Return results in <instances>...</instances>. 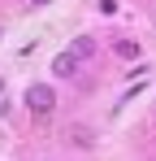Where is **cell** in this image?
<instances>
[{"label":"cell","instance_id":"277c9868","mask_svg":"<svg viewBox=\"0 0 156 161\" xmlns=\"http://www.w3.org/2000/svg\"><path fill=\"white\" fill-rule=\"evenodd\" d=\"M113 48H117V57H126V61H134V57H139V44H134V39H117Z\"/></svg>","mask_w":156,"mask_h":161},{"label":"cell","instance_id":"3957f363","mask_svg":"<svg viewBox=\"0 0 156 161\" xmlns=\"http://www.w3.org/2000/svg\"><path fill=\"white\" fill-rule=\"evenodd\" d=\"M91 53H96V39H91V35H78L74 44H70V57H78V61L91 57Z\"/></svg>","mask_w":156,"mask_h":161},{"label":"cell","instance_id":"7a4b0ae2","mask_svg":"<svg viewBox=\"0 0 156 161\" xmlns=\"http://www.w3.org/2000/svg\"><path fill=\"white\" fill-rule=\"evenodd\" d=\"M52 74H56V79H74V74H78V57L61 53L56 61H52Z\"/></svg>","mask_w":156,"mask_h":161},{"label":"cell","instance_id":"6da1fadb","mask_svg":"<svg viewBox=\"0 0 156 161\" xmlns=\"http://www.w3.org/2000/svg\"><path fill=\"white\" fill-rule=\"evenodd\" d=\"M26 105H30V113H52L56 109V92H52L48 83H35L26 92Z\"/></svg>","mask_w":156,"mask_h":161},{"label":"cell","instance_id":"8992f818","mask_svg":"<svg viewBox=\"0 0 156 161\" xmlns=\"http://www.w3.org/2000/svg\"><path fill=\"white\" fill-rule=\"evenodd\" d=\"M0 92H4V79H0Z\"/></svg>","mask_w":156,"mask_h":161},{"label":"cell","instance_id":"5b68a950","mask_svg":"<svg viewBox=\"0 0 156 161\" xmlns=\"http://www.w3.org/2000/svg\"><path fill=\"white\" fill-rule=\"evenodd\" d=\"M30 4H48V0H30Z\"/></svg>","mask_w":156,"mask_h":161}]
</instances>
